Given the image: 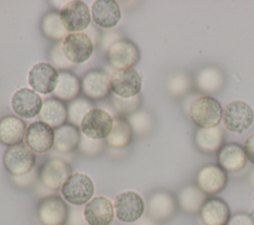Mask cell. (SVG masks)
<instances>
[{
  "label": "cell",
  "mask_w": 254,
  "mask_h": 225,
  "mask_svg": "<svg viewBox=\"0 0 254 225\" xmlns=\"http://www.w3.org/2000/svg\"><path fill=\"white\" fill-rule=\"evenodd\" d=\"M148 210L149 214L154 219H167L171 217L176 211V200L169 192H157L150 197Z\"/></svg>",
  "instance_id": "obj_25"
},
{
  "label": "cell",
  "mask_w": 254,
  "mask_h": 225,
  "mask_svg": "<svg viewBox=\"0 0 254 225\" xmlns=\"http://www.w3.org/2000/svg\"><path fill=\"white\" fill-rule=\"evenodd\" d=\"M113 104L114 107L119 110L121 113H128V112H132L133 110H135L138 105L140 104V98L137 96L128 98V99H123V98H118V97H114L113 98Z\"/></svg>",
  "instance_id": "obj_33"
},
{
  "label": "cell",
  "mask_w": 254,
  "mask_h": 225,
  "mask_svg": "<svg viewBox=\"0 0 254 225\" xmlns=\"http://www.w3.org/2000/svg\"><path fill=\"white\" fill-rule=\"evenodd\" d=\"M28 79L33 90L43 94H49L54 92L57 86L59 72L53 64L39 62L30 69Z\"/></svg>",
  "instance_id": "obj_13"
},
{
  "label": "cell",
  "mask_w": 254,
  "mask_h": 225,
  "mask_svg": "<svg viewBox=\"0 0 254 225\" xmlns=\"http://www.w3.org/2000/svg\"><path fill=\"white\" fill-rule=\"evenodd\" d=\"M226 171L217 165H206L196 174L197 187L205 194H216L226 185Z\"/></svg>",
  "instance_id": "obj_17"
},
{
  "label": "cell",
  "mask_w": 254,
  "mask_h": 225,
  "mask_svg": "<svg viewBox=\"0 0 254 225\" xmlns=\"http://www.w3.org/2000/svg\"><path fill=\"white\" fill-rule=\"evenodd\" d=\"M218 164L225 171L236 172L241 170L247 163L243 147L236 143L223 145L218 151Z\"/></svg>",
  "instance_id": "obj_22"
},
{
  "label": "cell",
  "mask_w": 254,
  "mask_h": 225,
  "mask_svg": "<svg viewBox=\"0 0 254 225\" xmlns=\"http://www.w3.org/2000/svg\"><path fill=\"white\" fill-rule=\"evenodd\" d=\"M26 130V124L20 117L6 115L0 119V143L9 147L21 144Z\"/></svg>",
  "instance_id": "obj_20"
},
{
  "label": "cell",
  "mask_w": 254,
  "mask_h": 225,
  "mask_svg": "<svg viewBox=\"0 0 254 225\" xmlns=\"http://www.w3.org/2000/svg\"><path fill=\"white\" fill-rule=\"evenodd\" d=\"M133 131L131 125L123 118L117 117L113 119L110 133L106 137L109 146L117 149L125 148L132 142Z\"/></svg>",
  "instance_id": "obj_28"
},
{
  "label": "cell",
  "mask_w": 254,
  "mask_h": 225,
  "mask_svg": "<svg viewBox=\"0 0 254 225\" xmlns=\"http://www.w3.org/2000/svg\"><path fill=\"white\" fill-rule=\"evenodd\" d=\"M109 81L111 91L123 99L137 96L142 86L141 76L134 68L115 69Z\"/></svg>",
  "instance_id": "obj_5"
},
{
  "label": "cell",
  "mask_w": 254,
  "mask_h": 225,
  "mask_svg": "<svg viewBox=\"0 0 254 225\" xmlns=\"http://www.w3.org/2000/svg\"><path fill=\"white\" fill-rule=\"evenodd\" d=\"M26 146L37 154L50 151L55 143V129L42 121L31 123L24 138Z\"/></svg>",
  "instance_id": "obj_11"
},
{
  "label": "cell",
  "mask_w": 254,
  "mask_h": 225,
  "mask_svg": "<svg viewBox=\"0 0 254 225\" xmlns=\"http://www.w3.org/2000/svg\"><path fill=\"white\" fill-rule=\"evenodd\" d=\"M112 124L113 119L106 111L100 108H92L82 118L80 130L89 139L101 140L108 136Z\"/></svg>",
  "instance_id": "obj_8"
},
{
  "label": "cell",
  "mask_w": 254,
  "mask_h": 225,
  "mask_svg": "<svg viewBox=\"0 0 254 225\" xmlns=\"http://www.w3.org/2000/svg\"><path fill=\"white\" fill-rule=\"evenodd\" d=\"M195 81L199 90L206 93H215L222 87L224 76L218 68L207 66L197 72Z\"/></svg>",
  "instance_id": "obj_29"
},
{
  "label": "cell",
  "mask_w": 254,
  "mask_h": 225,
  "mask_svg": "<svg viewBox=\"0 0 254 225\" xmlns=\"http://www.w3.org/2000/svg\"><path fill=\"white\" fill-rule=\"evenodd\" d=\"M11 105L13 111L20 118H34L40 114L43 102L35 90L23 87L13 94Z\"/></svg>",
  "instance_id": "obj_15"
},
{
  "label": "cell",
  "mask_w": 254,
  "mask_h": 225,
  "mask_svg": "<svg viewBox=\"0 0 254 225\" xmlns=\"http://www.w3.org/2000/svg\"><path fill=\"white\" fill-rule=\"evenodd\" d=\"M80 142V133L77 126L72 124H64L55 129V147L62 153H70L74 151Z\"/></svg>",
  "instance_id": "obj_27"
},
{
  "label": "cell",
  "mask_w": 254,
  "mask_h": 225,
  "mask_svg": "<svg viewBox=\"0 0 254 225\" xmlns=\"http://www.w3.org/2000/svg\"><path fill=\"white\" fill-rule=\"evenodd\" d=\"M190 116L197 127L212 128L219 124L222 117V108L215 98L201 96L191 103Z\"/></svg>",
  "instance_id": "obj_1"
},
{
  "label": "cell",
  "mask_w": 254,
  "mask_h": 225,
  "mask_svg": "<svg viewBox=\"0 0 254 225\" xmlns=\"http://www.w3.org/2000/svg\"><path fill=\"white\" fill-rule=\"evenodd\" d=\"M91 109L92 105L86 99L78 98L70 101L67 106V118L70 121V124L74 126L78 124L80 125L84 115Z\"/></svg>",
  "instance_id": "obj_32"
},
{
  "label": "cell",
  "mask_w": 254,
  "mask_h": 225,
  "mask_svg": "<svg viewBox=\"0 0 254 225\" xmlns=\"http://www.w3.org/2000/svg\"><path fill=\"white\" fill-rule=\"evenodd\" d=\"M64 198L73 205L87 203L94 192V185L91 178L80 172L71 173L62 186Z\"/></svg>",
  "instance_id": "obj_2"
},
{
  "label": "cell",
  "mask_w": 254,
  "mask_h": 225,
  "mask_svg": "<svg viewBox=\"0 0 254 225\" xmlns=\"http://www.w3.org/2000/svg\"><path fill=\"white\" fill-rule=\"evenodd\" d=\"M244 152L248 161L254 164V134L247 138L244 144Z\"/></svg>",
  "instance_id": "obj_35"
},
{
  "label": "cell",
  "mask_w": 254,
  "mask_h": 225,
  "mask_svg": "<svg viewBox=\"0 0 254 225\" xmlns=\"http://www.w3.org/2000/svg\"><path fill=\"white\" fill-rule=\"evenodd\" d=\"M253 202H254V195H253Z\"/></svg>",
  "instance_id": "obj_36"
},
{
  "label": "cell",
  "mask_w": 254,
  "mask_h": 225,
  "mask_svg": "<svg viewBox=\"0 0 254 225\" xmlns=\"http://www.w3.org/2000/svg\"><path fill=\"white\" fill-rule=\"evenodd\" d=\"M253 119V110L244 101H232L222 111L223 124L231 132L242 133L246 131L251 127Z\"/></svg>",
  "instance_id": "obj_3"
},
{
  "label": "cell",
  "mask_w": 254,
  "mask_h": 225,
  "mask_svg": "<svg viewBox=\"0 0 254 225\" xmlns=\"http://www.w3.org/2000/svg\"><path fill=\"white\" fill-rule=\"evenodd\" d=\"M65 58L72 64L86 61L93 53L91 39L84 33H72L65 37L62 44Z\"/></svg>",
  "instance_id": "obj_6"
},
{
  "label": "cell",
  "mask_w": 254,
  "mask_h": 225,
  "mask_svg": "<svg viewBox=\"0 0 254 225\" xmlns=\"http://www.w3.org/2000/svg\"><path fill=\"white\" fill-rule=\"evenodd\" d=\"M80 90V81L73 73L66 70L59 72V80L54 90L55 98L62 101H72L78 96Z\"/></svg>",
  "instance_id": "obj_26"
},
{
  "label": "cell",
  "mask_w": 254,
  "mask_h": 225,
  "mask_svg": "<svg viewBox=\"0 0 254 225\" xmlns=\"http://www.w3.org/2000/svg\"><path fill=\"white\" fill-rule=\"evenodd\" d=\"M199 213L205 225H225L230 219V210L227 203L218 197L207 198Z\"/></svg>",
  "instance_id": "obj_21"
},
{
  "label": "cell",
  "mask_w": 254,
  "mask_h": 225,
  "mask_svg": "<svg viewBox=\"0 0 254 225\" xmlns=\"http://www.w3.org/2000/svg\"><path fill=\"white\" fill-rule=\"evenodd\" d=\"M223 141L224 133L219 125L212 128H198L194 135L195 145L203 153L219 151Z\"/></svg>",
  "instance_id": "obj_24"
},
{
  "label": "cell",
  "mask_w": 254,
  "mask_h": 225,
  "mask_svg": "<svg viewBox=\"0 0 254 225\" xmlns=\"http://www.w3.org/2000/svg\"><path fill=\"white\" fill-rule=\"evenodd\" d=\"M83 215L88 225H110L114 218V207L108 198L96 196L85 204Z\"/></svg>",
  "instance_id": "obj_18"
},
{
  "label": "cell",
  "mask_w": 254,
  "mask_h": 225,
  "mask_svg": "<svg viewBox=\"0 0 254 225\" xmlns=\"http://www.w3.org/2000/svg\"><path fill=\"white\" fill-rule=\"evenodd\" d=\"M110 77L101 69L87 71L80 81L81 91L90 100H102L110 93Z\"/></svg>",
  "instance_id": "obj_14"
},
{
  "label": "cell",
  "mask_w": 254,
  "mask_h": 225,
  "mask_svg": "<svg viewBox=\"0 0 254 225\" xmlns=\"http://www.w3.org/2000/svg\"><path fill=\"white\" fill-rule=\"evenodd\" d=\"M116 217L126 223L135 222L144 213L145 204L140 194L135 191L127 190L119 193L114 202Z\"/></svg>",
  "instance_id": "obj_10"
},
{
  "label": "cell",
  "mask_w": 254,
  "mask_h": 225,
  "mask_svg": "<svg viewBox=\"0 0 254 225\" xmlns=\"http://www.w3.org/2000/svg\"><path fill=\"white\" fill-rule=\"evenodd\" d=\"M42 31L44 35L51 40H62L67 37V31L64 29L61 20L60 13L52 11L46 14L42 20Z\"/></svg>",
  "instance_id": "obj_31"
},
{
  "label": "cell",
  "mask_w": 254,
  "mask_h": 225,
  "mask_svg": "<svg viewBox=\"0 0 254 225\" xmlns=\"http://www.w3.org/2000/svg\"><path fill=\"white\" fill-rule=\"evenodd\" d=\"M107 57L111 66L116 69L132 68L140 60V50L131 40L122 39L111 45Z\"/></svg>",
  "instance_id": "obj_9"
},
{
  "label": "cell",
  "mask_w": 254,
  "mask_h": 225,
  "mask_svg": "<svg viewBox=\"0 0 254 225\" xmlns=\"http://www.w3.org/2000/svg\"><path fill=\"white\" fill-rule=\"evenodd\" d=\"M36 163V156L26 144H18L9 147L3 157L5 169L13 175L28 173Z\"/></svg>",
  "instance_id": "obj_4"
},
{
  "label": "cell",
  "mask_w": 254,
  "mask_h": 225,
  "mask_svg": "<svg viewBox=\"0 0 254 225\" xmlns=\"http://www.w3.org/2000/svg\"><path fill=\"white\" fill-rule=\"evenodd\" d=\"M38 216L44 225H64L68 219L66 203L57 195L42 199L38 205Z\"/></svg>",
  "instance_id": "obj_12"
},
{
  "label": "cell",
  "mask_w": 254,
  "mask_h": 225,
  "mask_svg": "<svg viewBox=\"0 0 254 225\" xmlns=\"http://www.w3.org/2000/svg\"><path fill=\"white\" fill-rule=\"evenodd\" d=\"M206 199V194L193 185L184 187L179 195L181 207L189 213H196L199 211Z\"/></svg>",
  "instance_id": "obj_30"
},
{
  "label": "cell",
  "mask_w": 254,
  "mask_h": 225,
  "mask_svg": "<svg viewBox=\"0 0 254 225\" xmlns=\"http://www.w3.org/2000/svg\"><path fill=\"white\" fill-rule=\"evenodd\" d=\"M71 173L72 169L65 161L51 159L41 167L40 178L44 185L57 190L62 188L63 184Z\"/></svg>",
  "instance_id": "obj_16"
},
{
  "label": "cell",
  "mask_w": 254,
  "mask_h": 225,
  "mask_svg": "<svg viewBox=\"0 0 254 225\" xmlns=\"http://www.w3.org/2000/svg\"><path fill=\"white\" fill-rule=\"evenodd\" d=\"M93 22L100 28L110 29L117 25L121 17L118 3L113 0H97L91 8Z\"/></svg>",
  "instance_id": "obj_19"
},
{
  "label": "cell",
  "mask_w": 254,
  "mask_h": 225,
  "mask_svg": "<svg viewBox=\"0 0 254 225\" xmlns=\"http://www.w3.org/2000/svg\"><path fill=\"white\" fill-rule=\"evenodd\" d=\"M61 20L67 32L80 33L90 23V12L88 6L78 0L67 2L60 11Z\"/></svg>",
  "instance_id": "obj_7"
},
{
  "label": "cell",
  "mask_w": 254,
  "mask_h": 225,
  "mask_svg": "<svg viewBox=\"0 0 254 225\" xmlns=\"http://www.w3.org/2000/svg\"><path fill=\"white\" fill-rule=\"evenodd\" d=\"M227 223L228 225H254V218L247 213H237Z\"/></svg>",
  "instance_id": "obj_34"
},
{
  "label": "cell",
  "mask_w": 254,
  "mask_h": 225,
  "mask_svg": "<svg viewBox=\"0 0 254 225\" xmlns=\"http://www.w3.org/2000/svg\"><path fill=\"white\" fill-rule=\"evenodd\" d=\"M41 121L57 129L63 126L67 119V106L57 98H49L44 101L41 112Z\"/></svg>",
  "instance_id": "obj_23"
}]
</instances>
